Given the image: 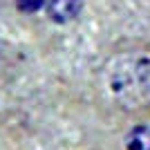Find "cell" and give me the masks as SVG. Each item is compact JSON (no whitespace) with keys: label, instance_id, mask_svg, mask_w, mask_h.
Listing matches in <instances>:
<instances>
[{"label":"cell","instance_id":"cell-1","mask_svg":"<svg viewBox=\"0 0 150 150\" xmlns=\"http://www.w3.org/2000/svg\"><path fill=\"white\" fill-rule=\"evenodd\" d=\"M92 94L96 110L110 121H150V45L112 47L94 72Z\"/></svg>","mask_w":150,"mask_h":150},{"label":"cell","instance_id":"cell-2","mask_svg":"<svg viewBox=\"0 0 150 150\" xmlns=\"http://www.w3.org/2000/svg\"><path fill=\"white\" fill-rule=\"evenodd\" d=\"M20 72V52L16 45L0 38V88H5Z\"/></svg>","mask_w":150,"mask_h":150}]
</instances>
